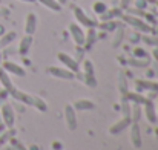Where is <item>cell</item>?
<instances>
[{"label":"cell","mask_w":158,"mask_h":150,"mask_svg":"<svg viewBox=\"0 0 158 150\" xmlns=\"http://www.w3.org/2000/svg\"><path fill=\"white\" fill-rule=\"evenodd\" d=\"M72 107L75 109V110H81V112H85V110H92L94 107H95V103L91 100H86V98H81V100H77L74 104H72Z\"/></svg>","instance_id":"9a60e30c"},{"label":"cell","mask_w":158,"mask_h":150,"mask_svg":"<svg viewBox=\"0 0 158 150\" xmlns=\"http://www.w3.org/2000/svg\"><path fill=\"white\" fill-rule=\"evenodd\" d=\"M117 89H118V94L121 95V98H124L126 94H127V91H129L127 78H126V75H124L123 71H120V72L117 74Z\"/></svg>","instance_id":"4fadbf2b"},{"label":"cell","mask_w":158,"mask_h":150,"mask_svg":"<svg viewBox=\"0 0 158 150\" xmlns=\"http://www.w3.org/2000/svg\"><path fill=\"white\" fill-rule=\"evenodd\" d=\"M20 2H25V3H34V2H37V0H20Z\"/></svg>","instance_id":"60d3db41"},{"label":"cell","mask_w":158,"mask_h":150,"mask_svg":"<svg viewBox=\"0 0 158 150\" xmlns=\"http://www.w3.org/2000/svg\"><path fill=\"white\" fill-rule=\"evenodd\" d=\"M0 120H3L5 127H12L14 126V110L11 104H2L0 107Z\"/></svg>","instance_id":"5b68a950"},{"label":"cell","mask_w":158,"mask_h":150,"mask_svg":"<svg viewBox=\"0 0 158 150\" xmlns=\"http://www.w3.org/2000/svg\"><path fill=\"white\" fill-rule=\"evenodd\" d=\"M129 5H131V0H120V8H121V9L129 8Z\"/></svg>","instance_id":"d590c367"},{"label":"cell","mask_w":158,"mask_h":150,"mask_svg":"<svg viewBox=\"0 0 158 150\" xmlns=\"http://www.w3.org/2000/svg\"><path fill=\"white\" fill-rule=\"evenodd\" d=\"M32 46V35H25L20 39V43H19V54L20 55H26L29 49Z\"/></svg>","instance_id":"5bb4252c"},{"label":"cell","mask_w":158,"mask_h":150,"mask_svg":"<svg viewBox=\"0 0 158 150\" xmlns=\"http://www.w3.org/2000/svg\"><path fill=\"white\" fill-rule=\"evenodd\" d=\"M52 150H61V143L60 141H52Z\"/></svg>","instance_id":"f35d334b"},{"label":"cell","mask_w":158,"mask_h":150,"mask_svg":"<svg viewBox=\"0 0 158 150\" xmlns=\"http://www.w3.org/2000/svg\"><path fill=\"white\" fill-rule=\"evenodd\" d=\"M155 112H157V116H158V106H155Z\"/></svg>","instance_id":"ee69618b"},{"label":"cell","mask_w":158,"mask_h":150,"mask_svg":"<svg viewBox=\"0 0 158 150\" xmlns=\"http://www.w3.org/2000/svg\"><path fill=\"white\" fill-rule=\"evenodd\" d=\"M121 112H123V115H129V112H131V103L126 98H123V103H121Z\"/></svg>","instance_id":"1f68e13d"},{"label":"cell","mask_w":158,"mask_h":150,"mask_svg":"<svg viewBox=\"0 0 158 150\" xmlns=\"http://www.w3.org/2000/svg\"><path fill=\"white\" fill-rule=\"evenodd\" d=\"M124 98L129 101V103H137V104H143L146 101V97L141 92H138V91H131V92L127 91V94H126Z\"/></svg>","instance_id":"ac0fdd59"},{"label":"cell","mask_w":158,"mask_h":150,"mask_svg":"<svg viewBox=\"0 0 158 150\" xmlns=\"http://www.w3.org/2000/svg\"><path fill=\"white\" fill-rule=\"evenodd\" d=\"M95 40H97V31L94 28H88V32H85V43H83V46L89 51L92 48V45L95 43Z\"/></svg>","instance_id":"2e32d148"},{"label":"cell","mask_w":158,"mask_h":150,"mask_svg":"<svg viewBox=\"0 0 158 150\" xmlns=\"http://www.w3.org/2000/svg\"><path fill=\"white\" fill-rule=\"evenodd\" d=\"M141 115H143V107H141V104L132 103L131 112H129V116H131L132 123H138V121L141 120Z\"/></svg>","instance_id":"e0dca14e"},{"label":"cell","mask_w":158,"mask_h":150,"mask_svg":"<svg viewBox=\"0 0 158 150\" xmlns=\"http://www.w3.org/2000/svg\"><path fill=\"white\" fill-rule=\"evenodd\" d=\"M131 123H132V120H131V116L129 115H123V118H120L118 121H115L114 124H110L109 126V133L110 135H118V133H121L123 130H126L129 126H131Z\"/></svg>","instance_id":"3957f363"},{"label":"cell","mask_w":158,"mask_h":150,"mask_svg":"<svg viewBox=\"0 0 158 150\" xmlns=\"http://www.w3.org/2000/svg\"><path fill=\"white\" fill-rule=\"evenodd\" d=\"M141 40L146 43V45H152V46H158V39L155 37H149V35H143Z\"/></svg>","instance_id":"4dcf8cb0"},{"label":"cell","mask_w":158,"mask_h":150,"mask_svg":"<svg viewBox=\"0 0 158 150\" xmlns=\"http://www.w3.org/2000/svg\"><path fill=\"white\" fill-rule=\"evenodd\" d=\"M131 132H129V141L132 144V147L140 149L143 146V138H141V129L138 126V123H131Z\"/></svg>","instance_id":"277c9868"},{"label":"cell","mask_w":158,"mask_h":150,"mask_svg":"<svg viewBox=\"0 0 158 150\" xmlns=\"http://www.w3.org/2000/svg\"><path fill=\"white\" fill-rule=\"evenodd\" d=\"M106 9H107V6H106L105 2H100V0H98V2H95V3L92 5V11H94L95 14H98V15H102Z\"/></svg>","instance_id":"f1b7e54d"},{"label":"cell","mask_w":158,"mask_h":150,"mask_svg":"<svg viewBox=\"0 0 158 150\" xmlns=\"http://www.w3.org/2000/svg\"><path fill=\"white\" fill-rule=\"evenodd\" d=\"M9 146H8V149L6 150H26L23 147V144L19 141V140H15V138H9Z\"/></svg>","instance_id":"83f0119b"},{"label":"cell","mask_w":158,"mask_h":150,"mask_svg":"<svg viewBox=\"0 0 158 150\" xmlns=\"http://www.w3.org/2000/svg\"><path fill=\"white\" fill-rule=\"evenodd\" d=\"M157 100H158V95H157Z\"/></svg>","instance_id":"bcb514c9"},{"label":"cell","mask_w":158,"mask_h":150,"mask_svg":"<svg viewBox=\"0 0 158 150\" xmlns=\"http://www.w3.org/2000/svg\"><path fill=\"white\" fill-rule=\"evenodd\" d=\"M2 67H3L8 74H14V75H17V77H25V74H26V71H25L20 64H17V63H14V61H3Z\"/></svg>","instance_id":"8fae6325"},{"label":"cell","mask_w":158,"mask_h":150,"mask_svg":"<svg viewBox=\"0 0 158 150\" xmlns=\"http://www.w3.org/2000/svg\"><path fill=\"white\" fill-rule=\"evenodd\" d=\"M63 115H64V124H66L68 130L74 132L77 129V118H75V109L72 107V104H66L64 106Z\"/></svg>","instance_id":"6da1fadb"},{"label":"cell","mask_w":158,"mask_h":150,"mask_svg":"<svg viewBox=\"0 0 158 150\" xmlns=\"http://www.w3.org/2000/svg\"><path fill=\"white\" fill-rule=\"evenodd\" d=\"M57 2H58V3H60V5H61V6H63V5H64V3H66V2H68V0H57Z\"/></svg>","instance_id":"b9f144b4"},{"label":"cell","mask_w":158,"mask_h":150,"mask_svg":"<svg viewBox=\"0 0 158 150\" xmlns=\"http://www.w3.org/2000/svg\"><path fill=\"white\" fill-rule=\"evenodd\" d=\"M37 29V15L34 12H28L26 14V20H25V34L26 35H32Z\"/></svg>","instance_id":"7c38bea8"},{"label":"cell","mask_w":158,"mask_h":150,"mask_svg":"<svg viewBox=\"0 0 158 150\" xmlns=\"http://www.w3.org/2000/svg\"><path fill=\"white\" fill-rule=\"evenodd\" d=\"M61 150H63V149H61Z\"/></svg>","instance_id":"7dc6e473"},{"label":"cell","mask_w":158,"mask_h":150,"mask_svg":"<svg viewBox=\"0 0 158 150\" xmlns=\"http://www.w3.org/2000/svg\"><path fill=\"white\" fill-rule=\"evenodd\" d=\"M134 57L135 58H144L146 57V51L141 49V48H135L134 49Z\"/></svg>","instance_id":"836d02e7"},{"label":"cell","mask_w":158,"mask_h":150,"mask_svg":"<svg viewBox=\"0 0 158 150\" xmlns=\"http://www.w3.org/2000/svg\"><path fill=\"white\" fill-rule=\"evenodd\" d=\"M29 150H39V147H37V146H32V147H31Z\"/></svg>","instance_id":"7bdbcfd3"},{"label":"cell","mask_w":158,"mask_h":150,"mask_svg":"<svg viewBox=\"0 0 158 150\" xmlns=\"http://www.w3.org/2000/svg\"><path fill=\"white\" fill-rule=\"evenodd\" d=\"M57 58H58L60 63L64 64V67H68V69L72 71L74 74H77V72L80 71V64H78V61H77L74 57H71L69 54H66V52H58V54H57Z\"/></svg>","instance_id":"7a4b0ae2"},{"label":"cell","mask_w":158,"mask_h":150,"mask_svg":"<svg viewBox=\"0 0 158 150\" xmlns=\"http://www.w3.org/2000/svg\"><path fill=\"white\" fill-rule=\"evenodd\" d=\"M143 112H144L146 120H148L151 124L157 123L158 116H157V112H155V101H151V100L144 101V103H143Z\"/></svg>","instance_id":"9c48e42d"},{"label":"cell","mask_w":158,"mask_h":150,"mask_svg":"<svg viewBox=\"0 0 158 150\" xmlns=\"http://www.w3.org/2000/svg\"><path fill=\"white\" fill-rule=\"evenodd\" d=\"M140 39H141V37H140V35H138V32H134V34H132V37H131V39H129V40H131V42H132V43H137V42H138V40H140Z\"/></svg>","instance_id":"74e56055"},{"label":"cell","mask_w":158,"mask_h":150,"mask_svg":"<svg viewBox=\"0 0 158 150\" xmlns=\"http://www.w3.org/2000/svg\"><path fill=\"white\" fill-rule=\"evenodd\" d=\"M131 66H135V67H144V66H148L149 64V60L146 58V60H143V58H131L129 61H127Z\"/></svg>","instance_id":"4316f807"},{"label":"cell","mask_w":158,"mask_h":150,"mask_svg":"<svg viewBox=\"0 0 158 150\" xmlns=\"http://www.w3.org/2000/svg\"><path fill=\"white\" fill-rule=\"evenodd\" d=\"M81 80H83V83H85L86 86H89V87H95V86H97V80H95L94 75L81 74Z\"/></svg>","instance_id":"484cf974"},{"label":"cell","mask_w":158,"mask_h":150,"mask_svg":"<svg viewBox=\"0 0 158 150\" xmlns=\"http://www.w3.org/2000/svg\"><path fill=\"white\" fill-rule=\"evenodd\" d=\"M72 11H74V17H75V20L81 25V26H88V28H94L97 23L95 22H92V18H89L86 14H85V11L81 9V8H78V6H74L72 8Z\"/></svg>","instance_id":"ba28073f"},{"label":"cell","mask_w":158,"mask_h":150,"mask_svg":"<svg viewBox=\"0 0 158 150\" xmlns=\"http://www.w3.org/2000/svg\"><path fill=\"white\" fill-rule=\"evenodd\" d=\"M0 83H2V86H3V89H6L8 92H11V91H14V86H12V81H11V78L8 77V72L3 69V67H0Z\"/></svg>","instance_id":"d6986e66"},{"label":"cell","mask_w":158,"mask_h":150,"mask_svg":"<svg viewBox=\"0 0 158 150\" xmlns=\"http://www.w3.org/2000/svg\"><path fill=\"white\" fill-rule=\"evenodd\" d=\"M37 2H40L45 8L51 9L54 12H60V11H61V5H60L57 0H37Z\"/></svg>","instance_id":"7402d4cb"},{"label":"cell","mask_w":158,"mask_h":150,"mask_svg":"<svg viewBox=\"0 0 158 150\" xmlns=\"http://www.w3.org/2000/svg\"><path fill=\"white\" fill-rule=\"evenodd\" d=\"M15 35H17V34H15L14 31H9V32L3 34V37L0 39V46H2V48H3V46H8V45L15 39Z\"/></svg>","instance_id":"cb8c5ba5"},{"label":"cell","mask_w":158,"mask_h":150,"mask_svg":"<svg viewBox=\"0 0 158 150\" xmlns=\"http://www.w3.org/2000/svg\"><path fill=\"white\" fill-rule=\"evenodd\" d=\"M8 94H9V92H8L6 89H3V91H0V103H2V101H5V100H6V97H8Z\"/></svg>","instance_id":"8d00e7d4"},{"label":"cell","mask_w":158,"mask_h":150,"mask_svg":"<svg viewBox=\"0 0 158 150\" xmlns=\"http://www.w3.org/2000/svg\"><path fill=\"white\" fill-rule=\"evenodd\" d=\"M69 34H71V37H72V40H74V43L77 46H83V43H85V31H83V28L78 23H71L69 25Z\"/></svg>","instance_id":"52a82bcc"},{"label":"cell","mask_w":158,"mask_h":150,"mask_svg":"<svg viewBox=\"0 0 158 150\" xmlns=\"http://www.w3.org/2000/svg\"><path fill=\"white\" fill-rule=\"evenodd\" d=\"M29 104H32V107H35L39 112H46V109H48L46 103L42 100V98H39V97H32V95H31V101H29Z\"/></svg>","instance_id":"603a6c76"},{"label":"cell","mask_w":158,"mask_h":150,"mask_svg":"<svg viewBox=\"0 0 158 150\" xmlns=\"http://www.w3.org/2000/svg\"><path fill=\"white\" fill-rule=\"evenodd\" d=\"M117 15H121V11L118 8H112V9H106L105 12L100 15V18H102V22H107V20H112Z\"/></svg>","instance_id":"44dd1931"},{"label":"cell","mask_w":158,"mask_h":150,"mask_svg":"<svg viewBox=\"0 0 158 150\" xmlns=\"http://www.w3.org/2000/svg\"><path fill=\"white\" fill-rule=\"evenodd\" d=\"M152 55H154V58L158 61V46H155V48L152 49Z\"/></svg>","instance_id":"ab89813d"},{"label":"cell","mask_w":158,"mask_h":150,"mask_svg":"<svg viewBox=\"0 0 158 150\" xmlns=\"http://www.w3.org/2000/svg\"><path fill=\"white\" fill-rule=\"evenodd\" d=\"M81 74H89V75H94V64H92V61L91 60H83V63H81Z\"/></svg>","instance_id":"d4e9b609"},{"label":"cell","mask_w":158,"mask_h":150,"mask_svg":"<svg viewBox=\"0 0 158 150\" xmlns=\"http://www.w3.org/2000/svg\"><path fill=\"white\" fill-rule=\"evenodd\" d=\"M155 132H157V135H158V129H157V130H155Z\"/></svg>","instance_id":"f6af8a7d"},{"label":"cell","mask_w":158,"mask_h":150,"mask_svg":"<svg viewBox=\"0 0 158 150\" xmlns=\"http://www.w3.org/2000/svg\"><path fill=\"white\" fill-rule=\"evenodd\" d=\"M46 72L49 75H52L55 78H61V80H72L74 78V72L69 71L68 67H58V66H49L46 69Z\"/></svg>","instance_id":"8992f818"},{"label":"cell","mask_w":158,"mask_h":150,"mask_svg":"<svg viewBox=\"0 0 158 150\" xmlns=\"http://www.w3.org/2000/svg\"><path fill=\"white\" fill-rule=\"evenodd\" d=\"M123 37H124V28L120 25V26L115 28V34H114L112 42H110L112 48H118V46L121 45V42H123Z\"/></svg>","instance_id":"ffe728a7"},{"label":"cell","mask_w":158,"mask_h":150,"mask_svg":"<svg viewBox=\"0 0 158 150\" xmlns=\"http://www.w3.org/2000/svg\"><path fill=\"white\" fill-rule=\"evenodd\" d=\"M123 18H124L129 25H132L135 29H138V31H143V32H152V28H151L149 25H146L144 22H141L140 18H135V17H132V15H123Z\"/></svg>","instance_id":"30bf717a"},{"label":"cell","mask_w":158,"mask_h":150,"mask_svg":"<svg viewBox=\"0 0 158 150\" xmlns=\"http://www.w3.org/2000/svg\"><path fill=\"white\" fill-rule=\"evenodd\" d=\"M12 135H14V130H12L11 127H9V130L2 132V133H0V146H2V144H5L6 141H9V138H11Z\"/></svg>","instance_id":"f546056e"},{"label":"cell","mask_w":158,"mask_h":150,"mask_svg":"<svg viewBox=\"0 0 158 150\" xmlns=\"http://www.w3.org/2000/svg\"><path fill=\"white\" fill-rule=\"evenodd\" d=\"M146 5H148L146 0H135V6H137V9H144Z\"/></svg>","instance_id":"e575fe53"},{"label":"cell","mask_w":158,"mask_h":150,"mask_svg":"<svg viewBox=\"0 0 158 150\" xmlns=\"http://www.w3.org/2000/svg\"><path fill=\"white\" fill-rule=\"evenodd\" d=\"M157 95H158V91H146V100H151V101H155L157 100Z\"/></svg>","instance_id":"d6a6232c"}]
</instances>
